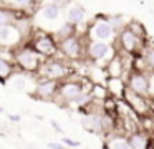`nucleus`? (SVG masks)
<instances>
[{
  "instance_id": "obj_1",
  "label": "nucleus",
  "mask_w": 154,
  "mask_h": 149,
  "mask_svg": "<svg viewBox=\"0 0 154 149\" xmlns=\"http://www.w3.org/2000/svg\"><path fill=\"white\" fill-rule=\"evenodd\" d=\"M43 56L37 53L28 42L20 43L12 50V61L15 63V68L18 71H23L27 75L37 76L38 70H40L42 63H43Z\"/></svg>"
},
{
  "instance_id": "obj_2",
  "label": "nucleus",
  "mask_w": 154,
  "mask_h": 149,
  "mask_svg": "<svg viewBox=\"0 0 154 149\" xmlns=\"http://www.w3.org/2000/svg\"><path fill=\"white\" fill-rule=\"evenodd\" d=\"M71 75H75V68L71 66V61L63 58L60 53H57V56H53V58H45L37 73V76L57 79V81H63V79L70 78Z\"/></svg>"
},
{
  "instance_id": "obj_3",
  "label": "nucleus",
  "mask_w": 154,
  "mask_h": 149,
  "mask_svg": "<svg viewBox=\"0 0 154 149\" xmlns=\"http://www.w3.org/2000/svg\"><path fill=\"white\" fill-rule=\"evenodd\" d=\"M27 42L43 58H53L58 53V42L53 38L51 32H48L45 28H33V32H32L30 38Z\"/></svg>"
},
{
  "instance_id": "obj_4",
  "label": "nucleus",
  "mask_w": 154,
  "mask_h": 149,
  "mask_svg": "<svg viewBox=\"0 0 154 149\" xmlns=\"http://www.w3.org/2000/svg\"><path fill=\"white\" fill-rule=\"evenodd\" d=\"M116 55L113 43L106 42H94V40L86 38V51H85V60L90 61L91 65H96L104 68L108 61Z\"/></svg>"
},
{
  "instance_id": "obj_5",
  "label": "nucleus",
  "mask_w": 154,
  "mask_h": 149,
  "mask_svg": "<svg viewBox=\"0 0 154 149\" xmlns=\"http://www.w3.org/2000/svg\"><path fill=\"white\" fill-rule=\"evenodd\" d=\"M118 33L108 22V15H94V18L88 23L86 28V38L94 42H106L113 43Z\"/></svg>"
},
{
  "instance_id": "obj_6",
  "label": "nucleus",
  "mask_w": 154,
  "mask_h": 149,
  "mask_svg": "<svg viewBox=\"0 0 154 149\" xmlns=\"http://www.w3.org/2000/svg\"><path fill=\"white\" fill-rule=\"evenodd\" d=\"M146 43H147V40L139 38V36H137L136 33L131 32V30L128 28V25H126L123 30L118 32V35H116V38H114L113 45H114L116 53L136 55V53H141V50L146 46Z\"/></svg>"
},
{
  "instance_id": "obj_7",
  "label": "nucleus",
  "mask_w": 154,
  "mask_h": 149,
  "mask_svg": "<svg viewBox=\"0 0 154 149\" xmlns=\"http://www.w3.org/2000/svg\"><path fill=\"white\" fill-rule=\"evenodd\" d=\"M86 51V35H73L58 42V53L68 61H85Z\"/></svg>"
},
{
  "instance_id": "obj_8",
  "label": "nucleus",
  "mask_w": 154,
  "mask_h": 149,
  "mask_svg": "<svg viewBox=\"0 0 154 149\" xmlns=\"http://www.w3.org/2000/svg\"><path fill=\"white\" fill-rule=\"evenodd\" d=\"M81 91H86V89L83 88V76L75 78V75H71L70 78L60 81L57 96H55L53 101L58 103L60 106H66V104H70Z\"/></svg>"
},
{
  "instance_id": "obj_9",
  "label": "nucleus",
  "mask_w": 154,
  "mask_h": 149,
  "mask_svg": "<svg viewBox=\"0 0 154 149\" xmlns=\"http://www.w3.org/2000/svg\"><path fill=\"white\" fill-rule=\"evenodd\" d=\"M123 99L124 103H126L128 106H129L131 109H133L134 113H136L139 118H146V116H151V113L154 111V106H152V99L149 98V96H143L139 95V93L133 91V89H129L126 86V89H124L123 93Z\"/></svg>"
},
{
  "instance_id": "obj_10",
  "label": "nucleus",
  "mask_w": 154,
  "mask_h": 149,
  "mask_svg": "<svg viewBox=\"0 0 154 149\" xmlns=\"http://www.w3.org/2000/svg\"><path fill=\"white\" fill-rule=\"evenodd\" d=\"M58 85H60V81H57V79L37 76L33 86V98L42 99V101H53L58 91Z\"/></svg>"
},
{
  "instance_id": "obj_11",
  "label": "nucleus",
  "mask_w": 154,
  "mask_h": 149,
  "mask_svg": "<svg viewBox=\"0 0 154 149\" xmlns=\"http://www.w3.org/2000/svg\"><path fill=\"white\" fill-rule=\"evenodd\" d=\"M126 86L133 91L139 93L143 96H149V73L137 71V70H129L124 75Z\"/></svg>"
},
{
  "instance_id": "obj_12",
  "label": "nucleus",
  "mask_w": 154,
  "mask_h": 149,
  "mask_svg": "<svg viewBox=\"0 0 154 149\" xmlns=\"http://www.w3.org/2000/svg\"><path fill=\"white\" fill-rule=\"evenodd\" d=\"M27 42L22 35V32L18 30V26L15 23H8V25L0 26V48L14 50L15 46H18L20 43Z\"/></svg>"
},
{
  "instance_id": "obj_13",
  "label": "nucleus",
  "mask_w": 154,
  "mask_h": 149,
  "mask_svg": "<svg viewBox=\"0 0 154 149\" xmlns=\"http://www.w3.org/2000/svg\"><path fill=\"white\" fill-rule=\"evenodd\" d=\"M63 8H65V5H61L60 2L51 0V2L42 3V5L38 7V10L35 12V15H37L42 22L55 23V22H58V20L61 18V15H63Z\"/></svg>"
},
{
  "instance_id": "obj_14",
  "label": "nucleus",
  "mask_w": 154,
  "mask_h": 149,
  "mask_svg": "<svg viewBox=\"0 0 154 149\" xmlns=\"http://www.w3.org/2000/svg\"><path fill=\"white\" fill-rule=\"evenodd\" d=\"M65 22L71 23L75 26H85L86 23V10L83 8V5L80 3H70V5H65Z\"/></svg>"
},
{
  "instance_id": "obj_15",
  "label": "nucleus",
  "mask_w": 154,
  "mask_h": 149,
  "mask_svg": "<svg viewBox=\"0 0 154 149\" xmlns=\"http://www.w3.org/2000/svg\"><path fill=\"white\" fill-rule=\"evenodd\" d=\"M126 136L128 142H129V149H149L151 132L144 131V129H136Z\"/></svg>"
},
{
  "instance_id": "obj_16",
  "label": "nucleus",
  "mask_w": 154,
  "mask_h": 149,
  "mask_svg": "<svg viewBox=\"0 0 154 149\" xmlns=\"http://www.w3.org/2000/svg\"><path fill=\"white\" fill-rule=\"evenodd\" d=\"M104 73H106L108 78H124L126 75V66H124V61L121 58V55H114L109 61L104 65Z\"/></svg>"
},
{
  "instance_id": "obj_17",
  "label": "nucleus",
  "mask_w": 154,
  "mask_h": 149,
  "mask_svg": "<svg viewBox=\"0 0 154 149\" xmlns=\"http://www.w3.org/2000/svg\"><path fill=\"white\" fill-rule=\"evenodd\" d=\"M104 85H106V88H108L109 96H113L114 99L123 98V93H124V89H126V81H124V78H106Z\"/></svg>"
},
{
  "instance_id": "obj_18",
  "label": "nucleus",
  "mask_w": 154,
  "mask_h": 149,
  "mask_svg": "<svg viewBox=\"0 0 154 149\" xmlns=\"http://www.w3.org/2000/svg\"><path fill=\"white\" fill-rule=\"evenodd\" d=\"M103 149H129V142H128V136L124 134H118V132H114V134H109L106 139V142H104Z\"/></svg>"
},
{
  "instance_id": "obj_19",
  "label": "nucleus",
  "mask_w": 154,
  "mask_h": 149,
  "mask_svg": "<svg viewBox=\"0 0 154 149\" xmlns=\"http://www.w3.org/2000/svg\"><path fill=\"white\" fill-rule=\"evenodd\" d=\"M51 35H53V38L57 42H61V40H66L73 35H78V33H76V26L75 25H71L68 22H63L60 26H57V30L51 32Z\"/></svg>"
},
{
  "instance_id": "obj_20",
  "label": "nucleus",
  "mask_w": 154,
  "mask_h": 149,
  "mask_svg": "<svg viewBox=\"0 0 154 149\" xmlns=\"http://www.w3.org/2000/svg\"><path fill=\"white\" fill-rule=\"evenodd\" d=\"M15 71H17L15 63L12 61V60H8V58L0 56V83L5 85V81H7V79L10 78Z\"/></svg>"
},
{
  "instance_id": "obj_21",
  "label": "nucleus",
  "mask_w": 154,
  "mask_h": 149,
  "mask_svg": "<svg viewBox=\"0 0 154 149\" xmlns=\"http://www.w3.org/2000/svg\"><path fill=\"white\" fill-rule=\"evenodd\" d=\"M90 93H91V96H93V99H96V101H104V99L109 96L108 88H106L104 83H93Z\"/></svg>"
},
{
  "instance_id": "obj_22",
  "label": "nucleus",
  "mask_w": 154,
  "mask_h": 149,
  "mask_svg": "<svg viewBox=\"0 0 154 149\" xmlns=\"http://www.w3.org/2000/svg\"><path fill=\"white\" fill-rule=\"evenodd\" d=\"M17 12H18V10H15V8L0 7V26L17 22Z\"/></svg>"
},
{
  "instance_id": "obj_23",
  "label": "nucleus",
  "mask_w": 154,
  "mask_h": 149,
  "mask_svg": "<svg viewBox=\"0 0 154 149\" xmlns=\"http://www.w3.org/2000/svg\"><path fill=\"white\" fill-rule=\"evenodd\" d=\"M141 55L144 56V61H146V65H147V71L152 73L154 71V45L152 43L147 42L146 46L141 50Z\"/></svg>"
},
{
  "instance_id": "obj_24",
  "label": "nucleus",
  "mask_w": 154,
  "mask_h": 149,
  "mask_svg": "<svg viewBox=\"0 0 154 149\" xmlns=\"http://www.w3.org/2000/svg\"><path fill=\"white\" fill-rule=\"evenodd\" d=\"M131 18H126V17L119 15V13H113V15H108V22L111 23V26L114 28V32H119V30H123L124 26L128 25V22H129Z\"/></svg>"
},
{
  "instance_id": "obj_25",
  "label": "nucleus",
  "mask_w": 154,
  "mask_h": 149,
  "mask_svg": "<svg viewBox=\"0 0 154 149\" xmlns=\"http://www.w3.org/2000/svg\"><path fill=\"white\" fill-rule=\"evenodd\" d=\"M128 28H129L133 33H136V35L139 36V38L147 40V32H146V26H144L141 22H137V20H133V18H131L129 22H128Z\"/></svg>"
},
{
  "instance_id": "obj_26",
  "label": "nucleus",
  "mask_w": 154,
  "mask_h": 149,
  "mask_svg": "<svg viewBox=\"0 0 154 149\" xmlns=\"http://www.w3.org/2000/svg\"><path fill=\"white\" fill-rule=\"evenodd\" d=\"M61 142H63L68 149H78V147H81V142L75 141V139H71V138H66V136H63V138H61Z\"/></svg>"
},
{
  "instance_id": "obj_27",
  "label": "nucleus",
  "mask_w": 154,
  "mask_h": 149,
  "mask_svg": "<svg viewBox=\"0 0 154 149\" xmlns=\"http://www.w3.org/2000/svg\"><path fill=\"white\" fill-rule=\"evenodd\" d=\"M33 2H37V0H14L15 5L22 7V8H27V7H30Z\"/></svg>"
},
{
  "instance_id": "obj_28",
  "label": "nucleus",
  "mask_w": 154,
  "mask_h": 149,
  "mask_svg": "<svg viewBox=\"0 0 154 149\" xmlns=\"http://www.w3.org/2000/svg\"><path fill=\"white\" fill-rule=\"evenodd\" d=\"M48 147L50 149H68L66 146L63 144V142H57V141H51V142H48Z\"/></svg>"
},
{
  "instance_id": "obj_29",
  "label": "nucleus",
  "mask_w": 154,
  "mask_h": 149,
  "mask_svg": "<svg viewBox=\"0 0 154 149\" xmlns=\"http://www.w3.org/2000/svg\"><path fill=\"white\" fill-rule=\"evenodd\" d=\"M50 124H51V128H53L55 131L58 132V134H63V128H61V126L58 124V123L55 121V119H51V121H50Z\"/></svg>"
},
{
  "instance_id": "obj_30",
  "label": "nucleus",
  "mask_w": 154,
  "mask_h": 149,
  "mask_svg": "<svg viewBox=\"0 0 154 149\" xmlns=\"http://www.w3.org/2000/svg\"><path fill=\"white\" fill-rule=\"evenodd\" d=\"M7 116H8V119H10L12 123H20L22 121V116L20 114H12V113H10V114H7Z\"/></svg>"
},
{
  "instance_id": "obj_31",
  "label": "nucleus",
  "mask_w": 154,
  "mask_h": 149,
  "mask_svg": "<svg viewBox=\"0 0 154 149\" xmlns=\"http://www.w3.org/2000/svg\"><path fill=\"white\" fill-rule=\"evenodd\" d=\"M149 149H154V138H151V142H149Z\"/></svg>"
},
{
  "instance_id": "obj_32",
  "label": "nucleus",
  "mask_w": 154,
  "mask_h": 149,
  "mask_svg": "<svg viewBox=\"0 0 154 149\" xmlns=\"http://www.w3.org/2000/svg\"><path fill=\"white\" fill-rule=\"evenodd\" d=\"M0 138H5V132H0Z\"/></svg>"
},
{
  "instance_id": "obj_33",
  "label": "nucleus",
  "mask_w": 154,
  "mask_h": 149,
  "mask_svg": "<svg viewBox=\"0 0 154 149\" xmlns=\"http://www.w3.org/2000/svg\"><path fill=\"white\" fill-rule=\"evenodd\" d=\"M2 113H4V108H2V106H0V114H2Z\"/></svg>"
},
{
  "instance_id": "obj_34",
  "label": "nucleus",
  "mask_w": 154,
  "mask_h": 149,
  "mask_svg": "<svg viewBox=\"0 0 154 149\" xmlns=\"http://www.w3.org/2000/svg\"><path fill=\"white\" fill-rule=\"evenodd\" d=\"M151 99H152V106H154V98H151Z\"/></svg>"
}]
</instances>
